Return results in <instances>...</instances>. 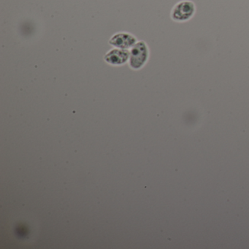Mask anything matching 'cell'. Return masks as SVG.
Instances as JSON below:
<instances>
[{
  "mask_svg": "<svg viewBox=\"0 0 249 249\" xmlns=\"http://www.w3.org/2000/svg\"><path fill=\"white\" fill-rule=\"evenodd\" d=\"M137 42L136 37L127 33H116L109 40V43L113 47L126 50L132 49Z\"/></svg>",
  "mask_w": 249,
  "mask_h": 249,
  "instance_id": "cell-3",
  "label": "cell"
},
{
  "mask_svg": "<svg viewBox=\"0 0 249 249\" xmlns=\"http://www.w3.org/2000/svg\"><path fill=\"white\" fill-rule=\"evenodd\" d=\"M129 51L126 49H113L104 56L105 61L112 66H121L129 62Z\"/></svg>",
  "mask_w": 249,
  "mask_h": 249,
  "instance_id": "cell-4",
  "label": "cell"
},
{
  "mask_svg": "<svg viewBox=\"0 0 249 249\" xmlns=\"http://www.w3.org/2000/svg\"><path fill=\"white\" fill-rule=\"evenodd\" d=\"M149 58V49L144 41L137 42L129 51V67L134 71H138L145 66Z\"/></svg>",
  "mask_w": 249,
  "mask_h": 249,
  "instance_id": "cell-1",
  "label": "cell"
},
{
  "mask_svg": "<svg viewBox=\"0 0 249 249\" xmlns=\"http://www.w3.org/2000/svg\"><path fill=\"white\" fill-rule=\"evenodd\" d=\"M196 11L195 2L190 0H182L174 5L170 17L176 22H186L195 17Z\"/></svg>",
  "mask_w": 249,
  "mask_h": 249,
  "instance_id": "cell-2",
  "label": "cell"
}]
</instances>
